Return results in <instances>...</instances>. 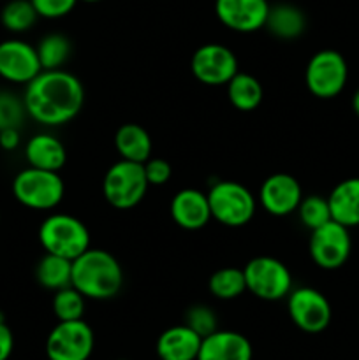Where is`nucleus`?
<instances>
[{
  "label": "nucleus",
  "mask_w": 359,
  "mask_h": 360,
  "mask_svg": "<svg viewBox=\"0 0 359 360\" xmlns=\"http://www.w3.org/2000/svg\"><path fill=\"white\" fill-rule=\"evenodd\" d=\"M37 18L39 14L30 0H11L4 6L2 13H0V21H2L4 28L13 32V34L30 30Z\"/></svg>",
  "instance_id": "27"
},
{
  "label": "nucleus",
  "mask_w": 359,
  "mask_h": 360,
  "mask_svg": "<svg viewBox=\"0 0 359 360\" xmlns=\"http://www.w3.org/2000/svg\"><path fill=\"white\" fill-rule=\"evenodd\" d=\"M206 195L211 218L225 227H243L256 214V197L241 183L218 181Z\"/></svg>",
  "instance_id": "6"
},
{
  "label": "nucleus",
  "mask_w": 359,
  "mask_h": 360,
  "mask_svg": "<svg viewBox=\"0 0 359 360\" xmlns=\"http://www.w3.org/2000/svg\"><path fill=\"white\" fill-rule=\"evenodd\" d=\"M287 309L294 326L306 334L326 330L333 316L326 295L312 287L292 288L287 295Z\"/></svg>",
  "instance_id": "10"
},
{
  "label": "nucleus",
  "mask_w": 359,
  "mask_h": 360,
  "mask_svg": "<svg viewBox=\"0 0 359 360\" xmlns=\"http://www.w3.org/2000/svg\"><path fill=\"white\" fill-rule=\"evenodd\" d=\"M347 62L334 49L317 51L306 65V88L317 98H334L340 95L347 84Z\"/></svg>",
  "instance_id": "8"
},
{
  "label": "nucleus",
  "mask_w": 359,
  "mask_h": 360,
  "mask_svg": "<svg viewBox=\"0 0 359 360\" xmlns=\"http://www.w3.org/2000/svg\"><path fill=\"white\" fill-rule=\"evenodd\" d=\"M115 360H129V359H115Z\"/></svg>",
  "instance_id": "38"
},
{
  "label": "nucleus",
  "mask_w": 359,
  "mask_h": 360,
  "mask_svg": "<svg viewBox=\"0 0 359 360\" xmlns=\"http://www.w3.org/2000/svg\"><path fill=\"white\" fill-rule=\"evenodd\" d=\"M95 347L92 327L81 320L58 322L46 340L49 360H88Z\"/></svg>",
  "instance_id": "9"
},
{
  "label": "nucleus",
  "mask_w": 359,
  "mask_h": 360,
  "mask_svg": "<svg viewBox=\"0 0 359 360\" xmlns=\"http://www.w3.org/2000/svg\"><path fill=\"white\" fill-rule=\"evenodd\" d=\"M70 285L87 299L106 301V299L115 297L122 290L123 269L109 252L88 248L73 260Z\"/></svg>",
  "instance_id": "2"
},
{
  "label": "nucleus",
  "mask_w": 359,
  "mask_h": 360,
  "mask_svg": "<svg viewBox=\"0 0 359 360\" xmlns=\"http://www.w3.org/2000/svg\"><path fill=\"white\" fill-rule=\"evenodd\" d=\"M185 326H189L190 329L196 330L201 338H206L218 329L217 315H215L213 309L208 308V306L196 304L187 311Z\"/></svg>",
  "instance_id": "31"
},
{
  "label": "nucleus",
  "mask_w": 359,
  "mask_h": 360,
  "mask_svg": "<svg viewBox=\"0 0 359 360\" xmlns=\"http://www.w3.org/2000/svg\"><path fill=\"white\" fill-rule=\"evenodd\" d=\"M203 338L189 326L165 329L157 340V357L160 360H197Z\"/></svg>",
  "instance_id": "18"
},
{
  "label": "nucleus",
  "mask_w": 359,
  "mask_h": 360,
  "mask_svg": "<svg viewBox=\"0 0 359 360\" xmlns=\"http://www.w3.org/2000/svg\"><path fill=\"white\" fill-rule=\"evenodd\" d=\"M39 243L46 253L74 260L90 248V232L80 218L55 213L39 227Z\"/></svg>",
  "instance_id": "3"
},
{
  "label": "nucleus",
  "mask_w": 359,
  "mask_h": 360,
  "mask_svg": "<svg viewBox=\"0 0 359 360\" xmlns=\"http://www.w3.org/2000/svg\"><path fill=\"white\" fill-rule=\"evenodd\" d=\"M298 214L299 221L305 225L310 231H315V229L322 227L324 224L331 221V210L327 199L320 195H308L303 197L301 202L298 206Z\"/></svg>",
  "instance_id": "29"
},
{
  "label": "nucleus",
  "mask_w": 359,
  "mask_h": 360,
  "mask_svg": "<svg viewBox=\"0 0 359 360\" xmlns=\"http://www.w3.org/2000/svg\"><path fill=\"white\" fill-rule=\"evenodd\" d=\"M225 86H227L229 102L238 111H253V109L259 108L264 98L263 84L259 83L257 77L246 72H236Z\"/></svg>",
  "instance_id": "23"
},
{
  "label": "nucleus",
  "mask_w": 359,
  "mask_h": 360,
  "mask_svg": "<svg viewBox=\"0 0 359 360\" xmlns=\"http://www.w3.org/2000/svg\"><path fill=\"white\" fill-rule=\"evenodd\" d=\"M171 218L185 231H199L211 220L208 195L196 188H183L172 197Z\"/></svg>",
  "instance_id": "16"
},
{
  "label": "nucleus",
  "mask_w": 359,
  "mask_h": 360,
  "mask_svg": "<svg viewBox=\"0 0 359 360\" xmlns=\"http://www.w3.org/2000/svg\"><path fill=\"white\" fill-rule=\"evenodd\" d=\"M25 112L23 98H18L11 91H0V130L20 129Z\"/></svg>",
  "instance_id": "30"
},
{
  "label": "nucleus",
  "mask_w": 359,
  "mask_h": 360,
  "mask_svg": "<svg viewBox=\"0 0 359 360\" xmlns=\"http://www.w3.org/2000/svg\"><path fill=\"white\" fill-rule=\"evenodd\" d=\"M148 179L143 164L118 160L102 179V193L115 210H132L143 200L148 190Z\"/></svg>",
  "instance_id": "5"
},
{
  "label": "nucleus",
  "mask_w": 359,
  "mask_h": 360,
  "mask_svg": "<svg viewBox=\"0 0 359 360\" xmlns=\"http://www.w3.org/2000/svg\"><path fill=\"white\" fill-rule=\"evenodd\" d=\"M13 193L18 202L28 210L49 211L62 202L65 185L58 172L28 165L14 176Z\"/></svg>",
  "instance_id": "4"
},
{
  "label": "nucleus",
  "mask_w": 359,
  "mask_h": 360,
  "mask_svg": "<svg viewBox=\"0 0 359 360\" xmlns=\"http://www.w3.org/2000/svg\"><path fill=\"white\" fill-rule=\"evenodd\" d=\"M84 295L70 285V287L56 290L53 295V313L58 322L81 320L84 315Z\"/></svg>",
  "instance_id": "28"
},
{
  "label": "nucleus",
  "mask_w": 359,
  "mask_h": 360,
  "mask_svg": "<svg viewBox=\"0 0 359 360\" xmlns=\"http://www.w3.org/2000/svg\"><path fill=\"white\" fill-rule=\"evenodd\" d=\"M246 290L263 301H278L291 294L292 274L284 262L275 257H256L243 267Z\"/></svg>",
  "instance_id": "7"
},
{
  "label": "nucleus",
  "mask_w": 359,
  "mask_h": 360,
  "mask_svg": "<svg viewBox=\"0 0 359 360\" xmlns=\"http://www.w3.org/2000/svg\"><path fill=\"white\" fill-rule=\"evenodd\" d=\"M270 4L267 0H215V14L229 30L250 34L264 28Z\"/></svg>",
  "instance_id": "14"
},
{
  "label": "nucleus",
  "mask_w": 359,
  "mask_h": 360,
  "mask_svg": "<svg viewBox=\"0 0 359 360\" xmlns=\"http://www.w3.org/2000/svg\"><path fill=\"white\" fill-rule=\"evenodd\" d=\"M20 129H4L0 130V148L13 151L20 146Z\"/></svg>",
  "instance_id": "35"
},
{
  "label": "nucleus",
  "mask_w": 359,
  "mask_h": 360,
  "mask_svg": "<svg viewBox=\"0 0 359 360\" xmlns=\"http://www.w3.org/2000/svg\"><path fill=\"white\" fill-rule=\"evenodd\" d=\"M25 158L30 167L58 172L67 162V150L58 137L51 134H35L25 146Z\"/></svg>",
  "instance_id": "19"
},
{
  "label": "nucleus",
  "mask_w": 359,
  "mask_h": 360,
  "mask_svg": "<svg viewBox=\"0 0 359 360\" xmlns=\"http://www.w3.org/2000/svg\"><path fill=\"white\" fill-rule=\"evenodd\" d=\"M37 56L42 70L62 69L70 56V41L62 34H48L37 46Z\"/></svg>",
  "instance_id": "26"
},
{
  "label": "nucleus",
  "mask_w": 359,
  "mask_h": 360,
  "mask_svg": "<svg viewBox=\"0 0 359 360\" xmlns=\"http://www.w3.org/2000/svg\"><path fill=\"white\" fill-rule=\"evenodd\" d=\"M144 174H146L148 185L151 186H160L165 185V183L171 179V165H169L168 160L164 158H148L143 164Z\"/></svg>",
  "instance_id": "33"
},
{
  "label": "nucleus",
  "mask_w": 359,
  "mask_h": 360,
  "mask_svg": "<svg viewBox=\"0 0 359 360\" xmlns=\"http://www.w3.org/2000/svg\"><path fill=\"white\" fill-rule=\"evenodd\" d=\"M35 278H37L41 287L53 292L70 287V280H73V260L53 255V253H46L39 260L37 269H35Z\"/></svg>",
  "instance_id": "24"
},
{
  "label": "nucleus",
  "mask_w": 359,
  "mask_h": 360,
  "mask_svg": "<svg viewBox=\"0 0 359 360\" xmlns=\"http://www.w3.org/2000/svg\"><path fill=\"white\" fill-rule=\"evenodd\" d=\"M42 70L37 49L20 39L0 42V77L14 84L27 86Z\"/></svg>",
  "instance_id": "13"
},
{
  "label": "nucleus",
  "mask_w": 359,
  "mask_h": 360,
  "mask_svg": "<svg viewBox=\"0 0 359 360\" xmlns=\"http://www.w3.org/2000/svg\"><path fill=\"white\" fill-rule=\"evenodd\" d=\"M211 295L222 301H231L239 297L246 290V280L243 269L238 267H222L211 274L208 281Z\"/></svg>",
  "instance_id": "25"
},
{
  "label": "nucleus",
  "mask_w": 359,
  "mask_h": 360,
  "mask_svg": "<svg viewBox=\"0 0 359 360\" xmlns=\"http://www.w3.org/2000/svg\"><path fill=\"white\" fill-rule=\"evenodd\" d=\"M30 2L34 4L39 16L56 20V18L67 16L74 9L77 0H30Z\"/></svg>",
  "instance_id": "32"
},
{
  "label": "nucleus",
  "mask_w": 359,
  "mask_h": 360,
  "mask_svg": "<svg viewBox=\"0 0 359 360\" xmlns=\"http://www.w3.org/2000/svg\"><path fill=\"white\" fill-rule=\"evenodd\" d=\"M252 345L243 334L217 329L203 338L197 360H252Z\"/></svg>",
  "instance_id": "17"
},
{
  "label": "nucleus",
  "mask_w": 359,
  "mask_h": 360,
  "mask_svg": "<svg viewBox=\"0 0 359 360\" xmlns=\"http://www.w3.org/2000/svg\"><path fill=\"white\" fill-rule=\"evenodd\" d=\"M331 218L344 227L359 225V178H348L338 183L327 197Z\"/></svg>",
  "instance_id": "20"
},
{
  "label": "nucleus",
  "mask_w": 359,
  "mask_h": 360,
  "mask_svg": "<svg viewBox=\"0 0 359 360\" xmlns=\"http://www.w3.org/2000/svg\"><path fill=\"white\" fill-rule=\"evenodd\" d=\"M352 109H354V112L358 115V118H359V90L355 91L354 97H352Z\"/></svg>",
  "instance_id": "36"
},
{
  "label": "nucleus",
  "mask_w": 359,
  "mask_h": 360,
  "mask_svg": "<svg viewBox=\"0 0 359 360\" xmlns=\"http://www.w3.org/2000/svg\"><path fill=\"white\" fill-rule=\"evenodd\" d=\"M351 250L352 241L348 229L334 220L312 231L310 236V257L320 269H340L351 257Z\"/></svg>",
  "instance_id": "11"
},
{
  "label": "nucleus",
  "mask_w": 359,
  "mask_h": 360,
  "mask_svg": "<svg viewBox=\"0 0 359 360\" xmlns=\"http://www.w3.org/2000/svg\"><path fill=\"white\" fill-rule=\"evenodd\" d=\"M84 90L74 74L63 69L41 70L25 88L23 104L27 115L37 123L58 127L80 115Z\"/></svg>",
  "instance_id": "1"
},
{
  "label": "nucleus",
  "mask_w": 359,
  "mask_h": 360,
  "mask_svg": "<svg viewBox=\"0 0 359 360\" xmlns=\"http://www.w3.org/2000/svg\"><path fill=\"white\" fill-rule=\"evenodd\" d=\"M190 69H192L194 77L208 86L227 84L232 76L239 72L238 58L232 49L224 44H217V42L197 48L192 55Z\"/></svg>",
  "instance_id": "12"
},
{
  "label": "nucleus",
  "mask_w": 359,
  "mask_h": 360,
  "mask_svg": "<svg viewBox=\"0 0 359 360\" xmlns=\"http://www.w3.org/2000/svg\"><path fill=\"white\" fill-rule=\"evenodd\" d=\"M303 190L298 179L285 172H277L264 179L259 190V202L273 217H287L298 211Z\"/></svg>",
  "instance_id": "15"
},
{
  "label": "nucleus",
  "mask_w": 359,
  "mask_h": 360,
  "mask_svg": "<svg viewBox=\"0 0 359 360\" xmlns=\"http://www.w3.org/2000/svg\"><path fill=\"white\" fill-rule=\"evenodd\" d=\"M115 148L122 160L144 164L151 157V137L137 123H125L116 130Z\"/></svg>",
  "instance_id": "22"
},
{
  "label": "nucleus",
  "mask_w": 359,
  "mask_h": 360,
  "mask_svg": "<svg viewBox=\"0 0 359 360\" xmlns=\"http://www.w3.org/2000/svg\"><path fill=\"white\" fill-rule=\"evenodd\" d=\"M14 348L13 330L7 327L6 320L0 322V360H9Z\"/></svg>",
  "instance_id": "34"
},
{
  "label": "nucleus",
  "mask_w": 359,
  "mask_h": 360,
  "mask_svg": "<svg viewBox=\"0 0 359 360\" xmlns=\"http://www.w3.org/2000/svg\"><path fill=\"white\" fill-rule=\"evenodd\" d=\"M83 2H88V4H95V2H101V0H83Z\"/></svg>",
  "instance_id": "37"
},
{
  "label": "nucleus",
  "mask_w": 359,
  "mask_h": 360,
  "mask_svg": "<svg viewBox=\"0 0 359 360\" xmlns=\"http://www.w3.org/2000/svg\"><path fill=\"white\" fill-rule=\"evenodd\" d=\"M264 28L282 41H294L305 32L306 18L299 7L292 4H278L270 6Z\"/></svg>",
  "instance_id": "21"
}]
</instances>
